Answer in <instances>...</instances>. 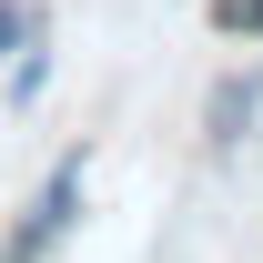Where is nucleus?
<instances>
[{
  "label": "nucleus",
  "instance_id": "obj_1",
  "mask_svg": "<svg viewBox=\"0 0 263 263\" xmlns=\"http://www.w3.org/2000/svg\"><path fill=\"white\" fill-rule=\"evenodd\" d=\"M81 182H91V162H81V152H61V162L41 172V193L10 213V233H0V263H51V253H61L71 233H81Z\"/></svg>",
  "mask_w": 263,
  "mask_h": 263
},
{
  "label": "nucleus",
  "instance_id": "obj_2",
  "mask_svg": "<svg viewBox=\"0 0 263 263\" xmlns=\"http://www.w3.org/2000/svg\"><path fill=\"white\" fill-rule=\"evenodd\" d=\"M253 111H263V71L223 81V91H213V111H202V132H213V152H233V142L253 132Z\"/></svg>",
  "mask_w": 263,
  "mask_h": 263
},
{
  "label": "nucleus",
  "instance_id": "obj_3",
  "mask_svg": "<svg viewBox=\"0 0 263 263\" xmlns=\"http://www.w3.org/2000/svg\"><path fill=\"white\" fill-rule=\"evenodd\" d=\"M41 91H51V31H41V41H21V51H10V111H31Z\"/></svg>",
  "mask_w": 263,
  "mask_h": 263
},
{
  "label": "nucleus",
  "instance_id": "obj_4",
  "mask_svg": "<svg viewBox=\"0 0 263 263\" xmlns=\"http://www.w3.org/2000/svg\"><path fill=\"white\" fill-rule=\"evenodd\" d=\"M41 31H51V10H41V0H0V61H10L21 41H41Z\"/></svg>",
  "mask_w": 263,
  "mask_h": 263
},
{
  "label": "nucleus",
  "instance_id": "obj_5",
  "mask_svg": "<svg viewBox=\"0 0 263 263\" xmlns=\"http://www.w3.org/2000/svg\"><path fill=\"white\" fill-rule=\"evenodd\" d=\"M213 31L223 41H263V0H213Z\"/></svg>",
  "mask_w": 263,
  "mask_h": 263
}]
</instances>
